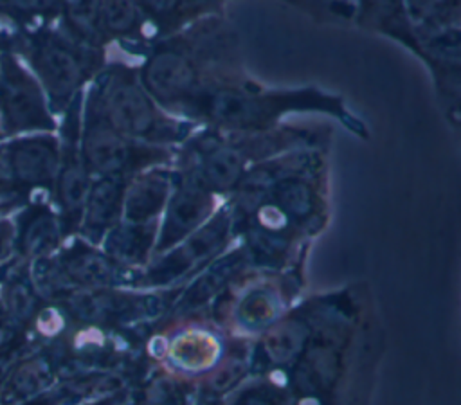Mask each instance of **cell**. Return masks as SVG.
I'll return each mask as SVG.
<instances>
[{"mask_svg": "<svg viewBox=\"0 0 461 405\" xmlns=\"http://www.w3.org/2000/svg\"><path fill=\"white\" fill-rule=\"evenodd\" d=\"M434 2L436 0H409L407 2V14H409V18L412 22H418Z\"/></svg>", "mask_w": 461, "mask_h": 405, "instance_id": "484cf974", "label": "cell"}, {"mask_svg": "<svg viewBox=\"0 0 461 405\" xmlns=\"http://www.w3.org/2000/svg\"><path fill=\"white\" fill-rule=\"evenodd\" d=\"M158 221L131 223L119 221L101 241L103 252L122 268L140 272L153 259Z\"/></svg>", "mask_w": 461, "mask_h": 405, "instance_id": "e0dca14e", "label": "cell"}, {"mask_svg": "<svg viewBox=\"0 0 461 405\" xmlns=\"http://www.w3.org/2000/svg\"><path fill=\"white\" fill-rule=\"evenodd\" d=\"M59 151L58 131L16 135L0 142L4 169L22 202L41 194L50 196L58 175Z\"/></svg>", "mask_w": 461, "mask_h": 405, "instance_id": "9c48e42d", "label": "cell"}, {"mask_svg": "<svg viewBox=\"0 0 461 405\" xmlns=\"http://www.w3.org/2000/svg\"><path fill=\"white\" fill-rule=\"evenodd\" d=\"M41 297L38 295L31 275L29 263L16 261L9 275L0 288V310L2 313L22 331H25L41 308Z\"/></svg>", "mask_w": 461, "mask_h": 405, "instance_id": "ffe728a7", "label": "cell"}, {"mask_svg": "<svg viewBox=\"0 0 461 405\" xmlns=\"http://www.w3.org/2000/svg\"><path fill=\"white\" fill-rule=\"evenodd\" d=\"M294 112L326 113L351 131L366 133L362 121L339 94L319 86L272 88L245 74L203 90L191 101L182 119L223 131H265L279 126V121Z\"/></svg>", "mask_w": 461, "mask_h": 405, "instance_id": "7a4b0ae2", "label": "cell"}, {"mask_svg": "<svg viewBox=\"0 0 461 405\" xmlns=\"http://www.w3.org/2000/svg\"><path fill=\"white\" fill-rule=\"evenodd\" d=\"M85 103L113 130L153 146L175 148L198 124L167 113L146 90L137 63L108 56L103 70L85 88Z\"/></svg>", "mask_w": 461, "mask_h": 405, "instance_id": "3957f363", "label": "cell"}, {"mask_svg": "<svg viewBox=\"0 0 461 405\" xmlns=\"http://www.w3.org/2000/svg\"><path fill=\"white\" fill-rule=\"evenodd\" d=\"M375 27L403 43L427 65L441 104L461 121V25L421 27L409 14H396Z\"/></svg>", "mask_w": 461, "mask_h": 405, "instance_id": "5b68a950", "label": "cell"}, {"mask_svg": "<svg viewBox=\"0 0 461 405\" xmlns=\"http://www.w3.org/2000/svg\"><path fill=\"white\" fill-rule=\"evenodd\" d=\"M83 95H77L59 117V166L50 191V202L59 216L65 238L76 236L81 223L85 200L92 184V175L81 153V112Z\"/></svg>", "mask_w": 461, "mask_h": 405, "instance_id": "ba28073f", "label": "cell"}, {"mask_svg": "<svg viewBox=\"0 0 461 405\" xmlns=\"http://www.w3.org/2000/svg\"><path fill=\"white\" fill-rule=\"evenodd\" d=\"M16 261H18V257H14V259H11L9 263H4V265H0V288H2V284H4V281H5V277L9 275V272L13 270V266L16 265Z\"/></svg>", "mask_w": 461, "mask_h": 405, "instance_id": "4316f807", "label": "cell"}, {"mask_svg": "<svg viewBox=\"0 0 461 405\" xmlns=\"http://www.w3.org/2000/svg\"><path fill=\"white\" fill-rule=\"evenodd\" d=\"M2 202H14V203H25V202H22L16 194H14V191H13V185H11V182H9V178H7V173H5V169H4V164H2V157H0V203Z\"/></svg>", "mask_w": 461, "mask_h": 405, "instance_id": "d4e9b609", "label": "cell"}, {"mask_svg": "<svg viewBox=\"0 0 461 405\" xmlns=\"http://www.w3.org/2000/svg\"><path fill=\"white\" fill-rule=\"evenodd\" d=\"M14 256L36 261L52 256L67 239L50 196H32L13 212Z\"/></svg>", "mask_w": 461, "mask_h": 405, "instance_id": "4fadbf2b", "label": "cell"}, {"mask_svg": "<svg viewBox=\"0 0 461 405\" xmlns=\"http://www.w3.org/2000/svg\"><path fill=\"white\" fill-rule=\"evenodd\" d=\"M81 153L94 176H133L153 166L173 164L175 149L133 140L104 122L83 95Z\"/></svg>", "mask_w": 461, "mask_h": 405, "instance_id": "8992f818", "label": "cell"}, {"mask_svg": "<svg viewBox=\"0 0 461 405\" xmlns=\"http://www.w3.org/2000/svg\"><path fill=\"white\" fill-rule=\"evenodd\" d=\"M56 376L58 369L45 349L20 356L13 362L2 382L0 403L13 405L31 400L47 391Z\"/></svg>", "mask_w": 461, "mask_h": 405, "instance_id": "ac0fdd59", "label": "cell"}, {"mask_svg": "<svg viewBox=\"0 0 461 405\" xmlns=\"http://www.w3.org/2000/svg\"><path fill=\"white\" fill-rule=\"evenodd\" d=\"M14 221L13 212L0 216V265L14 259Z\"/></svg>", "mask_w": 461, "mask_h": 405, "instance_id": "cb8c5ba5", "label": "cell"}, {"mask_svg": "<svg viewBox=\"0 0 461 405\" xmlns=\"http://www.w3.org/2000/svg\"><path fill=\"white\" fill-rule=\"evenodd\" d=\"M128 176H94L83 214L77 236L83 239L101 245L103 238L122 221V205Z\"/></svg>", "mask_w": 461, "mask_h": 405, "instance_id": "2e32d148", "label": "cell"}, {"mask_svg": "<svg viewBox=\"0 0 461 405\" xmlns=\"http://www.w3.org/2000/svg\"><path fill=\"white\" fill-rule=\"evenodd\" d=\"M23 331L18 329L0 310V358L9 355L11 351L20 349V340Z\"/></svg>", "mask_w": 461, "mask_h": 405, "instance_id": "603a6c76", "label": "cell"}, {"mask_svg": "<svg viewBox=\"0 0 461 405\" xmlns=\"http://www.w3.org/2000/svg\"><path fill=\"white\" fill-rule=\"evenodd\" d=\"M9 38L11 29L0 47V130L4 139L58 131L59 119L52 113L41 85L11 47Z\"/></svg>", "mask_w": 461, "mask_h": 405, "instance_id": "52a82bcc", "label": "cell"}, {"mask_svg": "<svg viewBox=\"0 0 461 405\" xmlns=\"http://www.w3.org/2000/svg\"><path fill=\"white\" fill-rule=\"evenodd\" d=\"M58 302L74 322L108 329L142 322L158 308L155 295L128 286L79 290Z\"/></svg>", "mask_w": 461, "mask_h": 405, "instance_id": "30bf717a", "label": "cell"}, {"mask_svg": "<svg viewBox=\"0 0 461 405\" xmlns=\"http://www.w3.org/2000/svg\"><path fill=\"white\" fill-rule=\"evenodd\" d=\"M59 13L61 0H0V23L11 31L54 25Z\"/></svg>", "mask_w": 461, "mask_h": 405, "instance_id": "7402d4cb", "label": "cell"}, {"mask_svg": "<svg viewBox=\"0 0 461 405\" xmlns=\"http://www.w3.org/2000/svg\"><path fill=\"white\" fill-rule=\"evenodd\" d=\"M9 40L41 85L58 119L108 61V50L77 41L58 23L11 31Z\"/></svg>", "mask_w": 461, "mask_h": 405, "instance_id": "277c9868", "label": "cell"}, {"mask_svg": "<svg viewBox=\"0 0 461 405\" xmlns=\"http://www.w3.org/2000/svg\"><path fill=\"white\" fill-rule=\"evenodd\" d=\"M58 25L77 41L106 50L101 31V0H61Z\"/></svg>", "mask_w": 461, "mask_h": 405, "instance_id": "44dd1931", "label": "cell"}, {"mask_svg": "<svg viewBox=\"0 0 461 405\" xmlns=\"http://www.w3.org/2000/svg\"><path fill=\"white\" fill-rule=\"evenodd\" d=\"M175 185L171 164L153 166L128 178L124 191L122 220L131 223L158 221Z\"/></svg>", "mask_w": 461, "mask_h": 405, "instance_id": "9a60e30c", "label": "cell"}, {"mask_svg": "<svg viewBox=\"0 0 461 405\" xmlns=\"http://www.w3.org/2000/svg\"><path fill=\"white\" fill-rule=\"evenodd\" d=\"M240 54L238 32L216 13L157 40L137 63V70L151 97L167 113L182 119L203 90L245 74Z\"/></svg>", "mask_w": 461, "mask_h": 405, "instance_id": "6da1fadb", "label": "cell"}, {"mask_svg": "<svg viewBox=\"0 0 461 405\" xmlns=\"http://www.w3.org/2000/svg\"><path fill=\"white\" fill-rule=\"evenodd\" d=\"M214 193L175 167V185L158 220L155 256H160L193 234L212 214Z\"/></svg>", "mask_w": 461, "mask_h": 405, "instance_id": "7c38bea8", "label": "cell"}, {"mask_svg": "<svg viewBox=\"0 0 461 405\" xmlns=\"http://www.w3.org/2000/svg\"><path fill=\"white\" fill-rule=\"evenodd\" d=\"M158 32L166 38L184 27L220 13L223 0H135Z\"/></svg>", "mask_w": 461, "mask_h": 405, "instance_id": "d6986e66", "label": "cell"}, {"mask_svg": "<svg viewBox=\"0 0 461 405\" xmlns=\"http://www.w3.org/2000/svg\"><path fill=\"white\" fill-rule=\"evenodd\" d=\"M20 205H22V203H14V202H2V203H0V216L14 212Z\"/></svg>", "mask_w": 461, "mask_h": 405, "instance_id": "83f0119b", "label": "cell"}, {"mask_svg": "<svg viewBox=\"0 0 461 405\" xmlns=\"http://www.w3.org/2000/svg\"><path fill=\"white\" fill-rule=\"evenodd\" d=\"M50 259L68 295L94 288H133L139 275V272L117 265L99 245H94L77 234L67 238Z\"/></svg>", "mask_w": 461, "mask_h": 405, "instance_id": "8fae6325", "label": "cell"}, {"mask_svg": "<svg viewBox=\"0 0 461 405\" xmlns=\"http://www.w3.org/2000/svg\"><path fill=\"white\" fill-rule=\"evenodd\" d=\"M101 31L106 50L139 63L151 45L160 40L157 29L135 0H101Z\"/></svg>", "mask_w": 461, "mask_h": 405, "instance_id": "5bb4252c", "label": "cell"}]
</instances>
